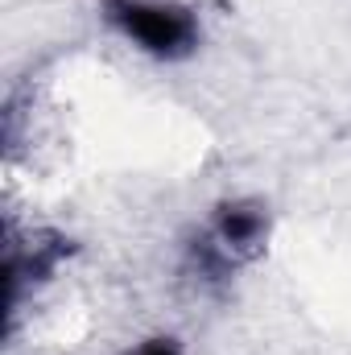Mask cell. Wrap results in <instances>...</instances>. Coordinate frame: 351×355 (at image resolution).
Returning a JSON list of instances; mask_svg holds the SVG:
<instances>
[{
  "label": "cell",
  "instance_id": "cell-1",
  "mask_svg": "<svg viewBox=\"0 0 351 355\" xmlns=\"http://www.w3.org/2000/svg\"><path fill=\"white\" fill-rule=\"evenodd\" d=\"M108 21L153 58H186L198 46V21L162 0H108Z\"/></svg>",
  "mask_w": 351,
  "mask_h": 355
},
{
  "label": "cell",
  "instance_id": "cell-2",
  "mask_svg": "<svg viewBox=\"0 0 351 355\" xmlns=\"http://www.w3.org/2000/svg\"><path fill=\"white\" fill-rule=\"evenodd\" d=\"M264 236V215L257 207H244V202H232V207H223L219 211V219H215V240L232 252V257H240V252H248V248H257Z\"/></svg>",
  "mask_w": 351,
  "mask_h": 355
},
{
  "label": "cell",
  "instance_id": "cell-3",
  "mask_svg": "<svg viewBox=\"0 0 351 355\" xmlns=\"http://www.w3.org/2000/svg\"><path fill=\"white\" fill-rule=\"evenodd\" d=\"M137 355H178V347H170L166 339H157V343H145Z\"/></svg>",
  "mask_w": 351,
  "mask_h": 355
}]
</instances>
